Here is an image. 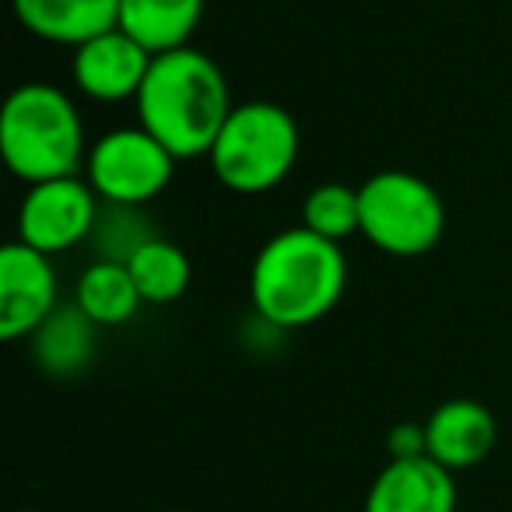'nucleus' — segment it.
Returning a JSON list of instances; mask_svg holds the SVG:
<instances>
[{
    "instance_id": "1",
    "label": "nucleus",
    "mask_w": 512,
    "mask_h": 512,
    "mask_svg": "<svg viewBox=\"0 0 512 512\" xmlns=\"http://www.w3.org/2000/svg\"><path fill=\"white\" fill-rule=\"evenodd\" d=\"M348 288V256L341 242L285 228L260 246L249 267V299L271 330H302L330 316Z\"/></svg>"
},
{
    "instance_id": "2",
    "label": "nucleus",
    "mask_w": 512,
    "mask_h": 512,
    "mask_svg": "<svg viewBox=\"0 0 512 512\" xmlns=\"http://www.w3.org/2000/svg\"><path fill=\"white\" fill-rule=\"evenodd\" d=\"M134 106L137 123L155 141H162L176 162L207 158L228 113L235 109L225 71L193 46L158 53L151 60Z\"/></svg>"
},
{
    "instance_id": "3",
    "label": "nucleus",
    "mask_w": 512,
    "mask_h": 512,
    "mask_svg": "<svg viewBox=\"0 0 512 512\" xmlns=\"http://www.w3.org/2000/svg\"><path fill=\"white\" fill-rule=\"evenodd\" d=\"M0 155L25 186L85 172V120L64 88L25 81L0 109Z\"/></svg>"
},
{
    "instance_id": "4",
    "label": "nucleus",
    "mask_w": 512,
    "mask_h": 512,
    "mask_svg": "<svg viewBox=\"0 0 512 512\" xmlns=\"http://www.w3.org/2000/svg\"><path fill=\"white\" fill-rule=\"evenodd\" d=\"M299 162V123L278 102H239L207 151L214 179L225 190L256 197L292 176Z\"/></svg>"
},
{
    "instance_id": "5",
    "label": "nucleus",
    "mask_w": 512,
    "mask_h": 512,
    "mask_svg": "<svg viewBox=\"0 0 512 512\" xmlns=\"http://www.w3.org/2000/svg\"><path fill=\"white\" fill-rule=\"evenodd\" d=\"M362 228L358 232L386 256L414 260L439 246L446 232V204L428 179L404 169H383L358 186Z\"/></svg>"
},
{
    "instance_id": "6",
    "label": "nucleus",
    "mask_w": 512,
    "mask_h": 512,
    "mask_svg": "<svg viewBox=\"0 0 512 512\" xmlns=\"http://www.w3.org/2000/svg\"><path fill=\"white\" fill-rule=\"evenodd\" d=\"M176 176V158L162 141L137 127L106 130L88 144L85 179L102 204L144 207L169 190Z\"/></svg>"
},
{
    "instance_id": "7",
    "label": "nucleus",
    "mask_w": 512,
    "mask_h": 512,
    "mask_svg": "<svg viewBox=\"0 0 512 512\" xmlns=\"http://www.w3.org/2000/svg\"><path fill=\"white\" fill-rule=\"evenodd\" d=\"M102 200L88 186L85 176L46 179L29 186L18 207V239L46 256L67 253L92 239L99 225Z\"/></svg>"
},
{
    "instance_id": "8",
    "label": "nucleus",
    "mask_w": 512,
    "mask_h": 512,
    "mask_svg": "<svg viewBox=\"0 0 512 512\" xmlns=\"http://www.w3.org/2000/svg\"><path fill=\"white\" fill-rule=\"evenodd\" d=\"M60 306V281L53 256L25 246L22 239L0 249V337L25 341Z\"/></svg>"
},
{
    "instance_id": "9",
    "label": "nucleus",
    "mask_w": 512,
    "mask_h": 512,
    "mask_svg": "<svg viewBox=\"0 0 512 512\" xmlns=\"http://www.w3.org/2000/svg\"><path fill=\"white\" fill-rule=\"evenodd\" d=\"M151 60L155 57L116 25L71 50V81L85 99L113 106V102L137 99Z\"/></svg>"
},
{
    "instance_id": "10",
    "label": "nucleus",
    "mask_w": 512,
    "mask_h": 512,
    "mask_svg": "<svg viewBox=\"0 0 512 512\" xmlns=\"http://www.w3.org/2000/svg\"><path fill=\"white\" fill-rule=\"evenodd\" d=\"M365 512H456V477L432 456L390 460L365 491Z\"/></svg>"
},
{
    "instance_id": "11",
    "label": "nucleus",
    "mask_w": 512,
    "mask_h": 512,
    "mask_svg": "<svg viewBox=\"0 0 512 512\" xmlns=\"http://www.w3.org/2000/svg\"><path fill=\"white\" fill-rule=\"evenodd\" d=\"M428 456L446 470H470L491 456L498 442L495 414L484 404L456 397L439 404L425 421Z\"/></svg>"
},
{
    "instance_id": "12",
    "label": "nucleus",
    "mask_w": 512,
    "mask_h": 512,
    "mask_svg": "<svg viewBox=\"0 0 512 512\" xmlns=\"http://www.w3.org/2000/svg\"><path fill=\"white\" fill-rule=\"evenodd\" d=\"M15 18L29 36L53 46H71L120 25V0H11Z\"/></svg>"
},
{
    "instance_id": "13",
    "label": "nucleus",
    "mask_w": 512,
    "mask_h": 512,
    "mask_svg": "<svg viewBox=\"0 0 512 512\" xmlns=\"http://www.w3.org/2000/svg\"><path fill=\"white\" fill-rule=\"evenodd\" d=\"M207 0H120V29L151 57L190 46Z\"/></svg>"
},
{
    "instance_id": "14",
    "label": "nucleus",
    "mask_w": 512,
    "mask_h": 512,
    "mask_svg": "<svg viewBox=\"0 0 512 512\" xmlns=\"http://www.w3.org/2000/svg\"><path fill=\"white\" fill-rule=\"evenodd\" d=\"M95 323L78 306H57V313L29 337L36 365L46 376H78L95 355Z\"/></svg>"
},
{
    "instance_id": "15",
    "label": "nucleus",
    "mask_w": 512,
    "mask_h": 512,
    "mask_svg": "<svg viewBox=\"0 0 512 512\" xmlns=\"http://www.w3.org/2000/svg\"><path fill=\"white\" fill-rule=\"evenodd\" d=\"M74 306L95 323V327H123L134 320L144 306L127 264L116 260H92L74 285Z\"/></svg>"
},
{
    "instance_id": "16",
    "label": "nucleus",
    "mask_w": 512,
    "mask_h": 512,
    "mask_svg": "<svg viewBox=\"0 0 512 512\" xmlns=\"http://www.w3.org/2000/svg\"><path fill=\"white\" fill-rule=\"evenodd\" d=\"M127 267L137 292H141V299L148 306H169V302L183 299L193 278L190 256L176 242L162 239V235H155L148 246L137 249Z\"/></svg>"
},
{
    "instance_id": "17",
    "label": "nucleus",
    "mask_w": 512,
    "mask_h": 512,
    "mask_svg": "<svg viewBox=\"0 0 512 512\" xmlns=\"http://www.w3.org/2000/svg\"><path fill=\"white\" fill-rule=\"evenodd\" d=\"M302 225L330 242H344L362 228V200L358 186L320 183L302 200Z\"/></svg>"
},
{
    "instance_id": "18",
    "label": "nucleus",
    "mask_w": 512,
    "mask_h": 512,
    "mask_svg": "<svg viewBox=\"0 0 512 512\" xmlns=\"http://www.w3.org/2000/svg\"><path fill=\"white\" fill-rule=\"evenodd\" d=\"M155 239V228L141 214V207H120V204H102L99 225L92 232V242L99 249V260H116V264H130V256L141 246Z\"/></svg>"
},
{
    "instance_id": "19",
    "label": "nucleus",
    "mask_w": 512,
    "mask_h": 512,
    "mask_svg": "<svg viewBox=\"0 0 512 512\" xmlns=\"http://www.w3.org/2000/svg\"><path fill=\"white\" fill-rule=\"evenodd\" d=\"M386 453H390V460H418V456H428L425 425H418V421L393 425L386 432Z\"/></svg>"
},
{
    "instance_id": "20",
    "label": "nucleus",
    "mask_w": 512,
    "mask_h": 512,
    "mask_svg": "<svg viewBox=\"0 0 512 512\" xmlns=\"http://www.w3.org/2000/svg\"><path fill=\"white\" fill-rule=\"evenodd\" d=\"M22 512H39V509H22Z\"/></svg>"
},
{
    "instance_id": "21",
    "label": "nucleus",
    "mask_w": 512,
    "mask_h": 512,
    "mask_svg": "<svg viewBox=\"0 0 512 512\" xmlns=\"http://www.w3.org/2000/svg\"><path fill=\"white\" fill-rule=\"evenodd\" d=\"M165 512H179V509H165Z\"/></svg>"
}]
</instances>
